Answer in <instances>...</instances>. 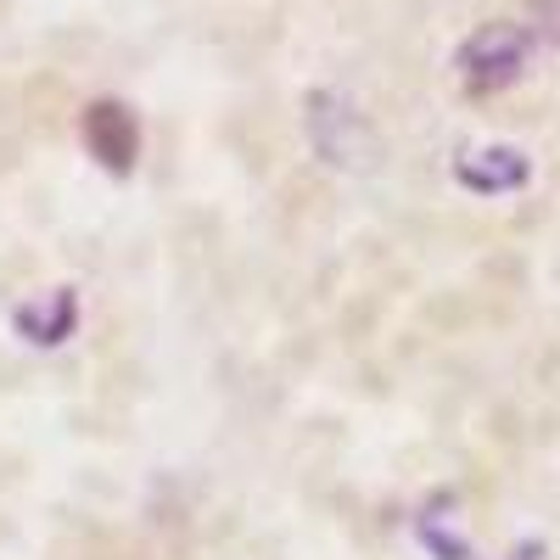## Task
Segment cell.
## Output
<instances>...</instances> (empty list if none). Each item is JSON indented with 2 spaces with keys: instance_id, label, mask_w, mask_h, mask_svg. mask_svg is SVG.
<instances>
[{
  "instance_id": "5b68a950",
  "label": "cell",
  "mask_w": 560,
  "mask_h": 560,
  "mask_svg": "<svg viewBox=\"0 0 560 560\" xmlns=\"http://www.w3.org/2000/svg\"><path fill=\"white\" fill-rule=\"evenodd\" d=\"M12 325H18V337H23V342H34V348H57V342L73 337V325H79V298H73L68 287H57L45 303H23Z\"/></svg>"
},
{
  "instance_id": "3957f363",
  "label": "cell",
  "mask_w": 560,
  "mask_h": 560,
  "mask_svg": "<svg viewBox=\"0 0 560 560\" xmlns=\"http://www.w3.org/2000/svg\"><path fill=\"white\" fill-rule=\"evenodd\" d=\"M84 152L107 174H129L140 158V118L124 102H90L84 107Z\"/></svg>"
},
{
  "instance_id": "277c9868",
  "label": "cell",
  "mask_w": 560,
  "mask_h": 560,
  "mask_svg": "<svg viewBox=\"0 0 560 560\" xmlns=\"http://www.w3.org/2000/svg\"><path fill=\"white\" fill-rule=\"evenodd\" d=\"M454 179L465 185V191H477V197H510V191H522V185L533 179V163L522 152H510V147H488V152L454 158Z\"/></svg>"
},
{
  "instance_id": "8992f818",
  "label": "cell",
  "mask_w": 560,
  "mask_h": 560,
  "mask_svg": "<svg viewBox=\"0 0 560 560\" xmlns=\"http://www.w3.org/2000/svg\"><path fill=\"white\" fill-rule=\"evenodd\" d=\"M420 538H427V549L438 555V560H471V549H465L438 516H427V522H420Z\"/></svg>"
},
{
  "instance_id": "52a82bcc",
  "label": "cell",
  "mask_w": 560,
  "mask_h": 560,
  "mask_svg": "<svg viewBox=\"0 0 560 560\" xmlns=\"http://www.w3.org/2000/svg\"><path fill=\"white\" fill-rule=\"evenodd\" d=\"M538 555H544V549H538V544H527L522 555H510V560H538Z\"/></svg>"
},
{
  "instance_id": "7a4b0ae2",
  "label": "cell",
  "mask_w": 560,
  "mask_h": 560,
  "mask_svg": "<svg viewBox=\"0 0 560 560\" xmlns=\"http://www.w3.org/2000/svg\"><path fill=\"white\" fill-rule=\"evenodd\" d=\"M308 135H314V152L325 163H353L370 147L364 113L348 96H337V90H314L308 96Z\"/></svg>"
},
{
  "instance_id": "6da1fadb",
  "label": "cell",
  "mask_w": 560,
  "mask_h": 560,
  "mask_svg": "<svg viewBox=\"0 0 560 560\" xmlns=\"http://www.w3.org/2000/svg\"><path fill=\"white\" fill-rule=\"evenodd\" d=\"M527 57H533V28L527 23H482L459 45L454 68H459V84L471 90V96H493V90L522 79Z\"/></svg>"
}]
</instances>
